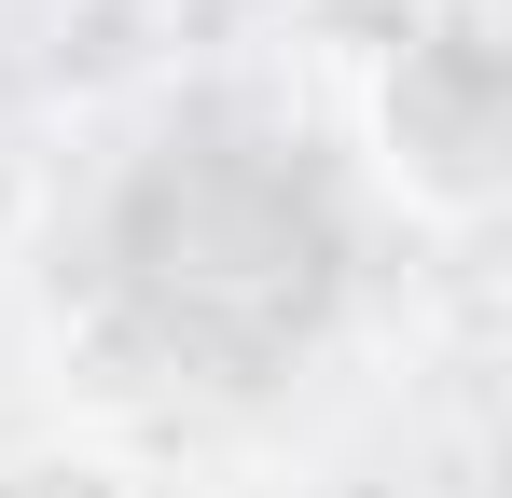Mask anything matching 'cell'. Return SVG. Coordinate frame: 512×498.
Here are the masks:
<instances>
[{
  "label": "cell",
  "instance_id": "6da1fadb",
  "mask_svg": "<svg viewBox=\"0 0 512 498\" xmlns=\"http://www.w3.org/2000/svg\"><path fill=\"white\" fill-rule=\"evenodd\" d=\"M374 153L388 180L416 194L429 222H471L485 208V180H499V70H485V42L471 28H416L388 83H374Z\"/></svg>",
  "mask_w": 512,
  "mask_h": 498
},
{
  "label": "cell",
  "instance_id": "7a4b0ae2",
  "mask_svg": "<svg viewBox=\"0 0 512 498\" xmlns=\"http://www.w3.org/2000/svg\"><path fill=\"white\" fill-rule=\"evenodd\" d=\"M0 498H139V485H125L111 457H14V471H0Z\"/></svg>",
  "mask_w": 512,
  "mask_h": 498
}]
</instances>
